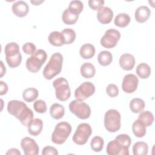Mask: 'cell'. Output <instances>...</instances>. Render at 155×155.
Instances as JSON below:
<instances>
[{"label":"cell","mask_w":155,"mask_h":155,"mask_svg":"<svg viewBox=\"0 0 155 155\" xmlns=\"http://www.w3.org/2000/svg\"><path fill=\"white\" fill-rule=\"evenodd\" d=\"M38 94V90L36 88H28L24 90L22 93V97L25 101L31 102L37 99Z\"/></svg>","instance_id":"28"},{"label":"cell","mask_w":155,"mask_h":155,"mask_svg":"<svg viewBox=\"0 0 155 155\" xmlns=\"http://www.w3.org/2000/svg\"><path fill=\"white\" fill-rule=\"evenodd\" d=\"M136 73L141 79L148 78L151 74L150 67L146 63H140L136 67Z\"/></svg>","instance_id":"29"},{"label":"cell","mask_w":155,"mask_h":155,"mask_svg":"<svg viewBox=\"0 0 155 155\" xmlns=\"http://www.w3.org/2000/svg\"><path fill=\"white\" fill-rule=\"evenodd\" d=\"M91 133L92 129L88 124H80L73 136V140L78 145H84L88 141Z\"/></svg>","instance_id":"9"},{"label":"cell","mask_w":155,"mask_h":155,"mask_svg":"<svg viewBox=\"0 0 155 155\" xmlns=\"http://www.w3.org/2000/svg\"><path fill=\"white\" fill-rule=\"evenodd\" d=\"M49 42L54 46L60 47L65 44V40L61 32L54 31L50 33L48 38Z\"/></svg>","instance_id":"21"},{"label":"cell","mask_w":155,"mask_h":155,"mask_svg":"<svg viewBox=\"0 0 155 155\" xmlns=\"http://www.w3.org/2000/svg\"><path fill=\"white\" fill-rule=\"evenodd\" d=\"M80 71L82 77L85 78H91L94 76L96 69L92 64L85 62L81 65Z\"/></svg>","instance_id":"25"},{"label":"cell","mask_w":155,"mask_h":155,"mask_svg":"<svg viewBox=\"0 0 155 155\" xmlns=\"http://www.w3.org/2000/svg\"><path fill=\"white\" fill-rule=\"evenodd\" d=\"M83 3L81 1H71L68 5V8L78 14H80L83 10Z\"/></svg>","instance_id":"35"},{"label":"cell","mask_w":155,"mask_h":155,"mask_svg":"<svg viewBox=\"0 0 155 155\" xmlns=\"http://www.w3.org/2000/svg\"><path fill=\"white\" fill-rule=\"evenodd\" d=\"M0 62H1V78H2L6 73V68L4 65L3 62L1 61Z\"/></svg>","instance_id":"44"},{"label":"cell","mask_w":155,"mask_h":155,"mask_svg":"<svg viewBox=\"0 0 155 155\" xmlns=\"http://www.w3.org/2000/svg\"><path fill=\"white\" fill-rule=\"evenodd\" d=\"M104 141L103 138L100 136H94L91 140L90 147L94 152H100L104 147Z\"/></svg>","instance_id":"33"},{"label":"cell","mask_w":155,"mask_h":155,"mask_svg":"<svg viewBox=\"0 0 155 155\" xmlns=\"http://www.w3.org/2000/svg\"><path fill=\"white\" fill-rule=\"evenodd\" d=\"M33 108L35 111L39 113H44L46 112L47 109L45 102L41 99L37 100L34 102Z\"/></svg>","instance_id":"36"},{"label":"cell","mask_w":155,"mask_h":155,"mask_svg":"<svg viewBox=\"0 0 155 155\" xmlns=\"http://www.w3.org/2000/svg\"><path fill=\"white\" fill-rule=\"evenodd\" d=\"M119 65L125 70H131L135 64V58L133 55L130 53H124L119 58Z\"/></svg>","instance_id":"17"},{"label":"cell","mask_w":155,"mask_h":155,"mask_svg":"<svg viewBox=\"0 0 155 155\" xmlns=\"http://www.w3.org/2000/svg\"><path fill=\"white\" fill-rule=\"evenodd\" d=\"M64 40L65 44H70L73 43L76 39V33L74 30L71 28H65L61 31Z\"/></svg>","instance_id":"34"},{"label":"cell","mask_w":155,"mask_h":155,"mask_svg":"<svg viewBox=\"0 0 155 155\" xmlns=\"http://www.w3.org/2000/svg\"><path fill=\"white\" fill-rule=\"evenodd\" d=\"M8 91V86L5 82L3 81H0V95H4L7 93Z\"/></svg>","instance_id":"42"},{"label":"cell","mask_w":155,"mask_h":155,"mask_svg":"<svg viewBox=\"0 0 155 155\" xmlns=\"http://www.w3.org/2000/svg\"><path fill=\"white\" fill-rule=\"evenodd\" d=\"M104 127L107 131L115 133L120 128V114L114 109L108 110L104 116Z\"/></svg>","instance_id":"6"},{"label":"cell","mask_w":155,"mask_h":155,"mask_svg":"<svg viewBox=\"0 0 155 155\" xmlns=\"http://www.w3.org/2000/svg\"><path fill=\"white\" fill-rule=\"evenodd\" d=\"M53 86L55 89V95L58 100L65 101L69 99L71 91L66 79L62 77L56 79L53 82Z\"/></svg>","instance_id":"7"},{"label":"cell","mask_w":155,"mask_h":155,"mask_svg":"<svg viewBox=\"0 0 155 155\" xmlns=\"http://www.w3.org/2000/svg\"><path fill=\"white\" fill-rule=\"evenodd\" d=\"M89 7L93 10H98L99 8L103 7L104 4V0H89L88 2Z\"/></svg>","instance_id":"40"},{"label":"cell","mask_w":155,"mask_h":155,"mask_svg":"<svg viewBox=\"0 0 155 155\" xmlns=\"http://www.w3.org/2000/svg\"><path fill=\"white\" fill-rule=\"evenodd\" d=\"M130 17L127 13H119L114 19V24L119 27H125L130 22Z\"/></svg>","instance_id":"31"},{"label":"cell","mask_w":155,"mask_h":155,"mask_svg":"<svg viewBox=\"0 0 155 155\" xmlns=\"http://www.w3.org/2000/svg\"><path fill=\"white\" fill-rule=\"evenodd\" d=\"M28 132L33 136H38L43 128V122L41 119H33L28 125Z\"/></svg>","instance_id":"19"},{"label":"cell","mask_w":155,"mask_h":155,"mask_svg":"<svg viewBox=\"0 0 155 155\" xmlns=\"http://www.w3.org/2000/svg\"><path fill=\"white\" fill-rule=\"evenodd\" d=\"M47 58V54L45 51L42 49L37 50L27 59L25 63L27 69L31 73H37L46 61Z\"/></svg>","instance_id":"4"},{"label":"cell","mask_w":155,"mask_h":155,"mask_svg":"<svg viewBox=\"0 0 155 155\" xmlns=\"http://www.w3.org/2000/svg\"><path fill=\"white\" fill-rule=\"evenodd\" d=\"M128 148L114 139L108 143L106 152L108 155H128Z\"/></svg>","instance_id":"12"},{"label":"cell","mask_w":155,"mask_h":155,"mask_svg":"<svg viewBox=\"0 0 155 155\" xmlns=\"http://www.w3.org/2000/svg\"><path fill=\"white\" fill-rule=\"evenodd\" d=\"M42 155H58V151L57 150L51 146H46L42 149Z\"/></svg>","instance_id":"41"},{"label":"cell","mask_w":155,"mask_h":155,"mask_svg":"<svg viewBox=\"0 0 155 155\" xmlns=\"http://www.w3.org/2000/svg\"><path fill=\"white\" fill-rule=\"evenodd\" d=\"M148 144L145 142H136L133 146V153L134 155H146L148 153Z\"/></svg>","instance_id":"30"},{"label":"cell","mask_w":155,"mask_h":155,"mask_svg":"<svg viewBox=\"0 0 155 155\" xmlns=\"http://www.w3.org/2000/svg\"><path fill=\"white\" fill-rule=\"evenodd\" d=\"M95 92V86L92 82L82 83L74 91V97L79 101H83L92 96Z\"/></svg>","instance_id":"11"},{"label":"cell","mask_w":155,"mask_h":155,"mask_svg":"<svg viewBox=\"0 0 155 155\" xmlns=\"http://www.w3.org/2000/svg\"><path fill=\"white\" fill-rule=\"evenodd\" d=\"M115 139L119 141L120 143H122L123 145L129 148L131 143V139L128 134H120L117 135Z\"/></svg>","instance_id":"37"},{"label":"cell","mask_w":155,"mask_h":155,"mask_svg":"<svg viewBox=\"0 0 155 155\" xmlns=\"http://www.w3.org/2000/svg\"><path fill=\"white\" fill-rule=\"evenodd\" d=\"M145 102L140 98H133L130 102V108L134 113H139L142 111L145 108Z\"/></svg>","instance_id":"26"},{"label":"cell","mask_w":155,"mask_h":155,"mask_svg":"<svg viewBox=\"0 0 155 155\" xmlns=\"http://www.w3.org/2000/svg\"><path fill=\"white\" fill-rule=\"evenodd\" d=\"M113 18V10L108 7H102L98 10L97 18L99 22L103 24L110 23Z\"/></svg>","instance_id":"15"},{"label":"cell","mask_w":155,"mask_h":155,"mask_svg":"<svg viewBox=\"0 0 155 155\" xmlns=\"http://www.w3.org/2000/svg\"><path fill=\"white\" fill-rule=\"evenodd\" d=\"M22 50L27 54H33L36 51V47L32 42H26L22 45Z\"/></svg>","instance_id":"39"},{"label":"cell","mask_w":155,"mask_h":155,"mask_svg":"<svg viewBox=\"0 0 155 155\" xmlns=\"http://www.w3.org/2000/svg\"><path fill=\"white\" fill-rule=\"evenodd\" d=\"M68 107L71 113L81 119H87L90 116V107L83 101L78 99L72 101Z\"/></svg>","instance_id":"8"},{"label":"cell","mask_w":155,"mask_h":155,"mask_svg":"<svg viewBox=\"0 0 155 155\" xmlns=\"http://www.w3.org/2000/svg\"><path fill=\"white\" fill-rule=\"evenodd\" d=\"M50 114L53 119H60L64 116L65 108L61 104L54 103L50 107Z\"/></svg>","instance_id":"24"},{"label":"cell","mask_w":155,"mask_h":155,"mask_svg":"<svg viewBox=\"0 0 155 155\" xmlns=\"http://www.w3.org/2000/svg\"><path fill=\"white\" fill-rule=\"evenodd\" d=\"M6 154L8 155V154H15V155H20L21 154V153L20 151L16 149V148H11V149H9L8 150V151L6 153Z\"/></svg>","instance_id":"43"},{"label":"cell","mask_w":155,"mask_h":155,"mask_svg":"<svg viewBox=\"0 0 155 155\" xmlns=\"http://www.w3.org/2000/svg\"><path fill=\"white\" fill-rule=\"evenodd\" d=\"M99 64L102 66H107L110 65L113 61L112 54L108 51H102L97 56Z\"/></svg>","instance_id":"27"},{"label":"cell","mask_w":155,"mask_h":155,"mask_svg":"<svg viewBox=\"0 0 155 155\" xmlns=\"http://www.w3.org/2000/svg\"><path fill=\"white\" fill-rule=\"evenodd\" d=\"M79 53L81 56L84 59H91L95 54V48L91 44H85L81 47Z\"/></svg>","instance_id":"22"},{"label":"cell","mask_w":155,"mask_h":155,"mask_svg":"<svg viewBox=\"0 0 155 155\" xmlns=\"http://www.w3.org/2000/svg\"><path fill=\"white\" fill-rule=\"evenodd\" d=\"M145 125L140 120H136L132 125V131L134 136L137 137H143L147 132Z\"/></svg>","instance_id":"23"},{"label":"cell","mask_w":155,"mask_h":155,"mask_svg":"<svg viewBox=\"0 0 155 155\" xmlns=\"http://www.w3.org/2000/svg\"><path fill=\"white\" fill-rule=\"evenodd\" d=\"M150 15L151 11L150 8L147 6L141 5L136 10L134 17L137 22L139 23H143L148 19Z\"/></svg>","instance_id":"18"},{"label":"cell","mask_w":155,"mask_h":155,"mask_svg":"<svg viewBox=\"0 0 155 155\" xmlns=\"http://www.w3.org/2000/svg\"><path fill=\"white\" fill-rule=\"evenodd\" d=\"M12 10L16 16L22 18L27 15L29 11V7L25 2L18 1L12 4Z\"/></svg>","instance_id":"16"},{"label":"cell","mask_w":155,"mask_h":155,"mask_svg":"<svg viewBox=\"0 0 155 155\" xmlns=\"http://www.w3.org/2000/svg\"><path fill=\"white\" fill-rule=\"evenodd\" d=\"M43 2H44V1H31V2L33 5H38L39 4H40L41 3H42Z\"/></svg>","instance_id":"45"},{"label":"cell","mask_w":155,"mask_h":155,"mask_svg":"<svg viewBox=\"0 0 155 155\" xmlns=\"http://www.w3.org/2000/svg\"><path fill=\"white\" fill-rule=\"evenodd\" d=\"M8 113L16 118L25 127H28V124L33 119V113L27 105L21 101L12 100L7 104Z\"/></svg>","instance_id":"1"},{"label":"cell","mask_w":155,"mask_h":155,"mask_svg":"<svg viewBox=\"0 0 155 155\" xmlns=\"http://www.w3.org/2000/svg\"><path fill=\"white\" fill-rule=\"evenodd\" d=\"M79 14L67 8L64 11L62 15V19L65 24L72 25L77 22L79 18Z\"/></svg>","instance_id":"20"},{"label":"cell","mask_w":155,"mask_h":155,"mask_svg":"<svg viewBox=\"0 0 155 155\" xmlns=\"http://www.w3.org/2000/svg\"><path fill=\"white\" fill-rule=\"evenodd\" d=\"M71 131V125L67 122H61L56 124L51 134L52 142L61 145L65 142Z\"/></svg>","instance_id":"5"},{"label":"cell","mask_w":155,"mask_h":155,"mask_svg":"<svg viewBox=\"0 0 155 155\" xmlns=\"http://www.w3.org/2000/svg\"><path fill=\"white\" fill-rule=\"evenodd\" d=\"M106 92L110 97H116L119 94V88L116 85L110 84L107 86Z\"/></svg>","instance_id":"38"},{"label":"cell","mask_w":155,"mask_h":155,"mask_svg":"<svg viewBox=\"0 0 155 155\" xmlns=\"http://www.w3.org/2000/svg\"><path fill=\"white\" fill-rule=\"evenodd\" d=\"M137 119L142 121L146 127H150L153 123L154 116L150 111H143L140 112Z\"/></svg>","instance_id":"32"},{"label":"cell","mask_w":155,"mask_h":155,"mask_svg":"<svg viewBox=\"0 0 155 155\" xmlns=\"http://www.w3.org/2000/svg\"><path fill=\"white\" fill-rule=\"evenodd\" d=\"M63 63V56L58 52L53 53L48 62L47 64L43 70L44 77L48 80L53 79L59 74L61 70Z\"/></svg>","instance_id":"2"},{"label":"cell","mask_w":155,"mask_h":155,"mask_svg":"<svg viewBox=\"0 0 155 155\" xmlns=\"http://www.w3.org/2000/svg\"><path fill=\"white\" fill-rule=\"evenodd\" d=\"M120 38V32L114 28H110L105 32L101 39V44L105 48H112L114 47Z\"/></svg>","instance_id":"10"},{"label":"cell","mask_w":155,"mask_h":155,"mask_svg":"<svg viewBox=\"0 0 155 155\" xmlns=\"http://www.w3.org/2000/svg\"><path fill=\"white\" fill-rule=\"evenodd\" d=\"M21 146L25 155H37L39 147L35 140L29 137H24L21 141Z\"/></svg>","instance_id":"14"},{"label":"cell","mask_w":155,"mask_h":155,"mask_svg":"<svg viewBox=\"0 0 155 155\" xmlns=\"http://www.w3.org/2000/svg\"><path fill=\"white\" fill-rule=\"evenodd\" d=\"M4 53L5 60L10 68L18 67L22 61V55L19 51V47L16 42H10L5 46Z\"/></svg>","instance_id":"3"},{"label":"cell","mask_w":155,"mask_h":155,"mask_svg":"<svg viewBox=\"0 0 155 155\" xmlns=\"http://www.w3.org/2000/svg\"><path fill=\"white\" fill-rule=\"evenodd\" d=\"M138 83L139 80L136 75L133 74H128L123 78L122 89L127 93H133L136 90Z\"/></svg>","instance_id":"13"}]
</instances>
